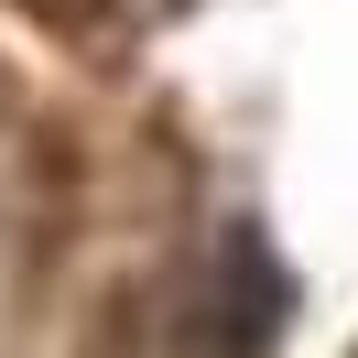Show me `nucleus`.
Returning a JSON list of instances; mask_svg holds the SVG:
<instances>
[{
    "mask_svg": "<svg viewBox=\"0 0 358 358\" xmlns=\"http://www.w3.org/2000/svg\"><path fill=\"white\" fill-rule=\"evenodd\" d=\"M185 336H196V358H271V336H282V271H271V250L250 228L217 250V293H206V315Z\"/></svg>",
    "mask_w": 358,
    "mask_h": 358,
    "instance_id": "f257e3e1",
    "label": "nucleus"
}]
</instances>
